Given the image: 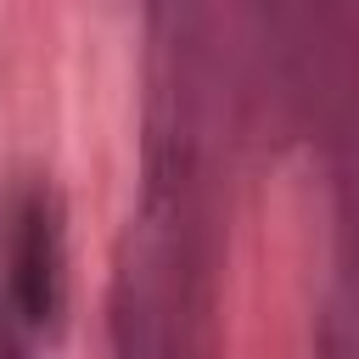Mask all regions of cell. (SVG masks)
Returning a JSON list of instances; mask_svg holds the SVG:
<instances>
[{
  "label": "cell",
  "instance_id": "1",
  "mask_svg": "<svg viewBox=\"0 0 359 359\" xmlns=\"http://www.w3.org/2000/svg\"><path fill=\"white\" fill-rule=\"evenodd\" d=\"M67 292V241H62V213L50 191H22L11 219H6V247H0V297L6 314L22 331H45L62 314Z\"/></svg>",
  "mask_w": 359,
  "mask_h": 359
}]
</instances>
